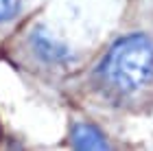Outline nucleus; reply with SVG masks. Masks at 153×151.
Returning <instances> with one entry per match:
<instances>
[{
	"label": "nucleus",
	"mask_w": 153,
	"mask_h": 151,
	"mask_svg": "<svg viewBox=\"0 0 153 151\" xmlns=\"http://www.w3.org/2000/svg\"><path fill=\"white\" fill-rule=\"evenodd\" d=\"M20 11V0H0V24L9 22L18 16Z\"/></svg>",
	"instance_id": "20e7f679"
},
{
	"label": "nucleus",
	"mask_w": 153,
	"mask_h": 151,
	"mask_svg": "<svg viewBox=\"0 0 153 151\" xmlns=\"http://www.w3.org/2000/svg\"><path fill=\"white\" fill-rule=\"evenodd\" d=\"M96 83L116 101L136 99L153 86V42L144 33L118 37L94 70Z\"/></svg>",
	"instance_id": "f257e3e1"
},
{
	"label": "nucleus",
	"mask_w": 153,
	"mask_h": 151,
	"mask_svg": "<svg viewBox=\"0 0 153 151\" xmlns=\"http://www.w3.org/2000/svg\"><path fill=\"white\" fill-rule=\"evenodd\" d=\"M29 44H31L33 53L48 66L61 68V66L70 64V48H68L61 39H57L55 35H51V33L44 31V29L33 31L31 37H29Z\"/></svg>",
	"instance_id": "f03ea898"
},
{
	"label": "nucleus",
	"mask_w": 153,
	"mask_h": 151,
	"mask_svg": "<svg viewBox=\"0 0 153 151\" xmlns=\"http://www.w3.org/2000/svg\"><path fill=\"white\" fill-rule=\"evenodd\" d=\"M70 145L74 149H107V136L101 132L94 123L79 121L70 129Z\"/></svg>",
	"instance_id": "7ed1b4c3"
}]
</instances>
